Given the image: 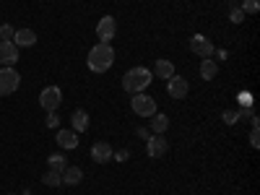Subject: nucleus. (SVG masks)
I'll use <instances>...</instances> for the list:
<instances>
[{
    "label": "nucleus",
    "mask_w": 260,
    "mask_h": 195,
    "mask_svg": "<svg viewBox=\"0 0 260 195\" xmlns=\"http://www.w3.org/2000/svg\"><path fill=\"white\" fill-rule=\"evenodd\" d=\"M42 182H45L47 187H57V185H62V177H60L57 169H47L45 175H42Z\"/></svg>",
    "instance_id": "obj_19"
},
{
    "label": "nucleus",
    "mask_w": 260,
    "mask_h": 195,
    "mask_svg": "<svg viewBox=\"0 0 260 195\" xmlns=\"http://www.w3.org/2000/svg\"><path fill=\"white\" fill-rule=\"evenodd\" d=\"M240 8H242L245 16H255V13L260 11V0H242V6H240Z\"/></svg>",
    "instance_id": "obj_21"
},
{
    "label": "nucleus",
    "mask_w": 260,
    "mask_h": 195,
    "mask_svg": "<svg viewBox=\"0 0 260 195\" xmlns=\"http://www.w3.org/2000/svg\"><path fill=\"white\" fill-rule=\"evenodd\" d=\"M13 45H16V47H34V45H37V34H34L31 29H16Z\"/></svg>",
    "instance_id": "obj_12"
},
{
    "label": "nucleus",
    "mask_w": 260,
    "mask_h": 195,
    "mask_svg": "<svg viewBox=\"0 0 260 195\" xmlns=\"http://www.w3.org/2000/svg\"><path fill=\"white\" fill-rule=\"evenodd\" d=\"M138 136H141L143 141H148V138H151V130H148V127H138Z\"/></svg>",
    "instance_id": "obj_28"
},
{
    "label": "nucleus",
    "mask_w": 260,
    "mask_h": 195,
    "mask_svg": "<svg viewBox=\"0 0 260 195\" xmlns=\"http://www.w3.org/2000/svg\"><path fill=\"white\" fill-rule=\"evenodd\" d=\"M130 110H133L138 117H154L156 115V99L148 96V94H133Z\"/></svg>",
    "instance_id": "obj_3"
},
{
    "label": "nucleus",
    "mask_w": 260,
    "mask_h": 195,
    "mask_svg": "<svg viewBox=\"0 0 260 195\" xmlns=\"http://www.w3.org/2000/svg\"><path fill=\"white\" fill-rule=\"evenodd\" d=\"M47 161H50V169H57V172H62L65 167H68V159H65V156H60V154H52Z\"/></svg>",
    "instance_id": "obj_22"
},
{
    "label": "nucleus",
    "mask_w": 260,
    "mask_h": 195,
    "mask_svg": "<svg viewBox=\"0 0 260 195\" xmlns=\"http://www.w3.org/2000/svg\"><path fill=\"white\" fill-rule=\"evenodd\" d=\"M237 102H240V107H252V94L250 91H240L237 94Z\"/></svg>",
    "instance_id": "obj_24"
},
{
    "label": "nucleus",
    "mask_w": 260,
    "mask_h": 195,
    "mask_svg": "<svg viewBox=\"0 0 260 195\" xmlns=\"http://www.w3.org/2000/svg\"><path fill=\"white\" fill-rule=\"evenodd\" d=\"M62 102V91L57 89V86H47V89H42L39 94V104H42V110H47V112H55L57 107Z\"/></svg>",
    "instance_id": "obj_7"
},
{
    "label": "nucleus",
    "mask_w": 260,
    "mask_h": 195,
    "mask_svg": "<svg viewBox=\"0 0 260 195\" xmlns=\"http://www.w3.org/2000/svg\"><path fill=\"white\" fill-rule=\"evenodd\" d=\"M112 156H115L117 161H125V159H127L130 154H127V151H117V154H112Z\"/></svg>",
    "instance_id": "obj_29"
},
{
    "label": "nucleus",
    "mask_w": 260,
    "mask_h": 195,
    "mask_svg": "<svg viewBox=\"0 0 260 195\" xmlns=\"http://www.w3.org/2000/svg\"><path fill=\"white\" fill-rule=\"evenodd\" d=\"M250 122H252V133H250V146L252 148H260V120L252 115L250 117Z\"/></svg>",
    "instance_id": "obj_20"
},
{
    "label": "nucleus",
    "mask_w": 260,
    "mask_h": 195,
    "mask_svg": "<svg viewBox=\"0 0 260 195\" xmlns=\"http://www.w3.org/2000/svg\"><path fill=\"white\" fill-rule=\"evenodd\" d=\"M213 55L219 57V60H226V50H213Z\"/></svg>",
    "instance_id": "obj_30"
},
{
    "label": "nucleus",
    "mask_w": 260,
    "mask_h": 195,
    "mask_svg": "<svg viewBox=\"0 0 260 195\" xmlns=\"http://www.w3.org/2000/svg\"><path fill=\"white\" fill-rule=\"evenodd\" d=\"M229 18H232V24H242L245 21V13H242V8H232V13H229Z\"/></svg>",
    "instance_id": "obj_25"
},
{
    "label": "nucleus",
    "mask_w": 260,
    "mask_h": 195,
    "mask_svg": "<svg viewBox=\"0 0 260 195\" xmlns=\"http://www.w3.org/2000/svg\"><path fill=\"white\" fill-rule=\"evenodd\" d=\"M86 62H89V71L94 73H107L112 68L115 62V50L112 45H104V42H99V45H94L89 50V57H86Z\"/></svg>",
    "instance_id": "obj_1"
},
{
    "label": "nucleus",
    "mask_w": 260,
    "mask_h": 195,
    "mask_svg": "<svg viewBox=\"0 0 260 195\" xmlns=\"http://www.w3.org/2000/svg\"><path fill=\"white\" fill-rule=\"evenodd\" d=\"M216 73H219V62L211 60V57H203V62H201V78L203 81H213Z\"/></svg>",
    "instance_id": "obj_16"
},
{
    "label": "nucleus",
    "mask_w": 260,
    "mask_h": 195,
    "mask_svg": "<svg viewBox=\"0 0 260 195\" xmlns=\"http://www.w3.org/2000/svg\"><path fill=\"white\" fill-rule=\"evenodd\" d=\"M21 76L16 68H0V96H11L18 91Z\"/></svg>",
    "instance_id": "obj_4"
},
{
    "label": "nucleus",
    "mask_w": 260,
    "mask_h": 195,
    "mask_svg": "<svg viewBox=\"0 0 260 195\" xmlns=\"http://www.w3.org/2000/svg\"><path fill=\"white\" fill-rule=\"evenodd\" d=\"M169 127V117L164 115V112H156L154 115V120H151V133H154V136H164V130Z\"/></svg>",
    "instance_id": "obj_17"
},
{
    "label": "nucleus",
    "mask_w": 260,
    "mask_h": 195,
    "mask_svg": "<svg viewBox=\"0 0 260 195\" xmlns=\"http://www.w3.org/2000/svg\"><path fill=\"white\" fill-rule=\"evenodd\" d=\"M151 81H154V73H151L148 68H130L125 76H122V89L127 91V94H143L148 86H151Z\"/></svg>",
    "instance_id": "obj_2"
},
{
    "label": "nucleus",
    "mask_w": 260,
    "mask_h": 195,
    "mask_svg": "<svg viewBox=\"0 0 260 195\" xmlns=\"http://www.w3.org/2000/svg\"><path fill=\"white\" fill-rule=\"evenodd\" d=\"M13 34H16V29H13L11 24L0 26V42H13Z\"/></svg>",
    "instance_id": "obj_23"
},
{
    "label": "nucleus",
    "mask_w": 260,
    "mask_h": 195,
    "mask_svg": "<svg viewBox=\"0 0 260 195\" xmlns=\"http://www.w3.org/2000/svg\"><path fill=\"white\" fill-rule=\"evenodd\" d=\"M154 76H159V78H172V76H175V65H172L169 60H156V65H154Z\"/></svg>",
    "instance_id": "obj_18"
},
{
    "label": "nucleus",
    "mask_w": 260,
    "mask_h": 195,
    "mask_svg": "<svg viewBox=\"0 0 260 195\" xmlns=\"http://www.w3.org/2000/svg\"><path fill=\"white\" fill-rule=\"evenodd\" d=\"M11 195H16V192H11Z\"/></svg>",
    "instance_id": "obj_31"
},
{
    "label": "nucleus",
    "mask_w": 260,
    "mask_h": 195,
    "mask_svg": "<svg viewBox=\"0 0 260 195\" xmlns=\"http://www.w3.org/2000/svg\"><path fill=\"white\" fill-rule=\"evenodd\" d=\"M96 37H99V42H104V45H110V42L117 37V21H115V16H102L99 18Z\"/></svg>",
    "instance_id": "obj_5"
},
{
    "label": "nucleus",
    "mask_w": 260,
    "mask_h": 195,
    "mask_svg": "<svg viewBox=\"0 0 260 195\" xmlns=\"http://www.w3.org/2000/svg\"><path fill=\"white\" fill-rule=\"evenodd\" d=\"M71 130L73 133H83V130H89V112L86 110H73V115H71Z\"/></svg>",
    "instance_id": "obj_14"
},
{
    "label": "nucleus",
    "mask_w": 260,
    "mask_h": 195,
    "mask_svg": "<svg viewBox=\"0 0 260 195\" xmlns=\"http://www.w3.org/2000/svg\"><path fill=\"white\" fill-rule=\"evenodd\" d=\"M55 141H57L60 148H68L71 151V148L78 146V133H73V130H57V138Z\"/></svg>",
    "instance_id": "obj_15"
},
{
    "label": "nucleus",
    "mask_w": 260,
    "mask_h": 195,
    "mask_svg": "<svg viewBox=\"0 0 260 195\" xmlns=\"http://www.w3.org/2000/svg\"><path fill=\"white\" fill-rule=\"evenodd\" d=\"M60 177H62V185H78L83 180V169L76 167V164H68L60 172Z\"/></svg>",
    "instance_id": "obj_13"
},
{
    "label": "nucleus",
    "mask_w": 260,
    "mask_h": 195,
    "mask_svg": "<svg viewBox=\"0 0 260 195\" xmlns=\"http://www.w3.org/2000/svg\"><path fill=\"white\" fill-rule=\"evenodd\" d=\"M221 120H224L226 125H234L237 120H240V115H237V112H232V110H224V115H221Z\"/></svg>",
    "instance_id": "obj_26"
},
{
    "label": "nucleus",
    "mask_w": 260,
    "mask_h": 195,
    "mask_svg": "<svg viewBox=\"0 0 260 195\" xmlns=\"http://www.w3.org/2000/svg\"><path fill=\"white\" fill-rule=\"evenodd\" d=\"M57 122H60V117H57V110H55V112H47V120H45V125H47V127H57Z\"/></svg>",
    "instance_id": "obj_27"
},
{
    "label": "nucleus",
    "mask_w": 260,
    "mask_h": 195,
    "mask_svg": "<svg viewBox=\"0 0 260 195\" xmlns=\"http://www.w3.org/2000/svg\"><path fill=\"white\" fill-rule=\"evenodd\" d=\"M18 62V47L13 42H0V65L3 68H13Z\"/></svg>",
    "instance_id": "obj_8"
},
{
    "label": "nucleus",
    "mask_w": 260,
    "mask_h": 195,
    "mask_svg": "<svg viewBox=\"0 0 260 195\" xmlns=\"http://www.w3.org/2000/svg\"><path fill=\"white\" fill-rule=\"evenodd\" d=\"M187 47H190L192 55H198V57H211L213 50H216L213 42H211L208 37H203V34H192L190 42H187Z\"/></svg>",
    "instance_id": "obj_6"
},
{
    "label": "nucleus",
    "mask_w": 260,
    "mask_h": 195,
    "mask_svg": "<svg viewBox=\"0 0 260 195\" xmlns=\"http://www.w3.org/2000/svg\"><path fill=\"white\" fill-rule=\"evenodd\" d=\"M167 91H169L172 99H185L187 91H190V83L185 78H180V76H172L169 83H167Z\"/></svg>",
    "instance_id": "obj_10"
},
{
    "label": "nucleus",
    "mask_w": 260,
    "mask_h": 195,
    "mask_svg": "<svg viewBox=\"0 0 260 195\" xmlns=\"http://www.w3.org/2000/svg\"><path fill=\"white\" fill-rule=\"evenodd\" d=\"M146 143H148V146H146V154H148L151 159H161V156L167 154V148H169V143H167L164 136H151Z\"/></svg>",
    "instance_id": "obj_9"
},
{
    "label": "nucleus",
    "mask_w": 260,
    "mask_h": 195,
    "mask_svg": "<svg viewBox=\"0 0 260 195\" xmlns=\"http://www.w3.org/2000/svg\"><path fill=\"white\" fill-rule=\"evenodd\" d=\"M112 146L107 143V141H96L94 146H91V159L96 161V164H107V161H112Z\"/></svg>",
    "instance_id": "obj_11"
}]
</instances>
